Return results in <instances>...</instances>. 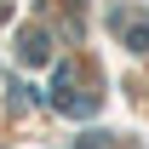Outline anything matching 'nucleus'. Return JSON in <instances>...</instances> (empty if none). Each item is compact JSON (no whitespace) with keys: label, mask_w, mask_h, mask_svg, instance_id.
Returning <instances> with one entry per match:
<instances>
[{"label":"nucleus","mask_w":149,"mask_h":149,"mask_svg":"<svg viewBox=\"0 0 149 149\" xmlns=\"http://www.w3.org/2000/svg\"><path fill=\"white\" fill-rule=\"evenodd\" d=\"M126 40H132V52H143V46H149V23H132Z\"/></svg>","instance_id":"nucleus-1"}]
</instances>
